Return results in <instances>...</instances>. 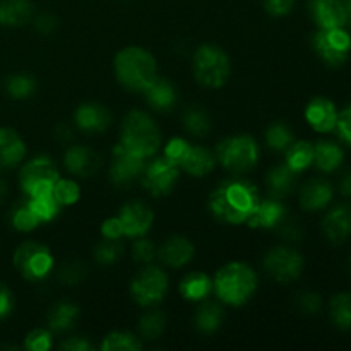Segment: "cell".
I'll use <instances>...</instances> for the list:
<instances>
[{
  "instance_id": "obj_1",
  "label": "cell",
  "mask_w": 351,
  "mask_h": 351,
  "mask_svg": "<svg viewBox=\"0 0 351 351\" xmlns=\"http://www.w3.org/2000/svg\"><path fill=\"white\" fill-rule=\"evenodd\" d=\"M259 201V192L256 185L243 178H232V180L221 182L211 192L209 211L219 221L242 225V223H247Z\"/></svg>"
},
{
  "instance_id": "obj_2",
  "label": "cell",
  "mask_w": 351,
  "mask_h": 351,
  "mask_svg": "<svg viewBox=\"0 0 351 351\" xmlns=\"http://www.w3.org/2000/svg\"><path fill=\"white\" fill-rule=\"evenodd\" d=\"M257 290V274L245 263H228L216 273L213 291L226 305L240 307L254 297Z\"/></svg>"
},
{
  "instance_id": "obj_3",
  "label": "cell",
  "mask_w": 351,
  "mask_h": 351,
  "mask_svg": "<svg viewBox=\"0 0 351 351\" xmlns=\"http://www.w3.org/2000/svg\"><path fill=\"white\" fill-rule=\"evenodd\" d=\"M115 75L123 88L143 93L158 77L156 58L143 47H127L113 60Z\"/></svg>"
},
{
  "instance_id": "obj_4",
  "label": "cell",
  "mask_w": 351,
  "mask_h": 351,
  "mask_svg": "<svg viewBox=\"0 0 351 351\" xmlns=\"http://www.w3.org/2000/svg\"><path fill=\"white\" fill-rule=\"evenodd\" d=\"M120 144L136 156L147 160L160 149L161 132L156 122L146 112L132 110L122 120Z\"/></svg>"
},
{
  "instance_id": "obj_5",
  "label": "cell",
  "mask_w": 351,
  "mask_h": 351,
  "mask_svg": "<svg viewBox=\"0 0 351 351\" xmlns=\"http://www.w3.org/2000/svg\"><path fill=\"white\" fill-rule=\"evenodd\" d=\"M163 156L192 177H206L216 167V154L204 146L191 144L184 137H173L165 146Z\"/></svg>"
},
{
  "instance_id": "obj_6",
  "label": "cell",
  "mask_w": 351,
  "mask_h": 351,
  "mask_svg": "<svg viewBox=\"0 0 351 351\" xmlns=\"http://www.w3.org/2000/svg\"><path fill=\"white\" fill-rule=\"evenodd\" d=\"M232 74L228 53L218 45H202L194 53V75L206 88H221Z\"/></svg>"
},
{
  "instance_id": "obj_7",
  "label": "cell",
  "mask_w": 351,
  "mask_h": 351,
  "mask_svg": "<svg viewBox=\"0 0 351 351\" xmlns=\"http://www.w3.org/2000/svg\"><path fill=\"white\" fill-rule=\"evenodd\" d=\"M216 160L232 173L240 175L252 170L259 161V144L252 136L239 134L223 139L216 146Z\"/></svg>"
},
{
  "instance_id": "obj_8",
  "label": "cell",
  "mask_w": 351,
  "mask_h": 351,
  "mask_svg": "<svg viewBox=\"0 0 351 351\" xmlns=\"http://www.w3.org/2000/svg\"><path fill=\"white\" fill-rule=\"evenodd\" d=\"M55 259L43 243L24 242L14 252V267L27 281H43L53 269Z\"/></svg>"
},
{
  "instance_id": "obj_9",
  "label": "cell",
  "mask_w": 351,
  "mask_h": 351,
  "mask_svg": "<svg viewBox=\"0 0 351 351\" xmlns=\"http://www.w3.org/2000/svg\"><path fill=\"white\" fill-rule=\"evenodd\" d=\"M60 178L57 165L48 156H36L24 163L19 171V185L27 197L51 192L55 182Z\"/></svg>"
},
{
  "instance_id": "obj_10",
  "label": "cell",
  "mask_w": 351,
  "mask_h": 351,
  "mask_svg": "<svg viewBox=\"0 0 351 351\" xmlns=\"http://www.w3.org/2000/svg\"><path fill=\"white\" fill-rule=\"evenodd\" d=\"M312 47L329 67H339L348 60L351 53V36L345 27L319 29L312 36Z\"/></svg>"
},
{
  "instance_id": "obj_11",
  "label": "cell",
  "mask_w": 351,
  "mask_h": 351,
  "mask_svg": "<svg viewBox=\"0 0 351 351\" xmlns=\"http://www.w3.org/2000/svg\"><path fill=\"white\" fill-rule=\"evenodd\" d=\"M168 291V276L161 267L147 266L137 273L130 285L132 298L143 307H153L165 298Z\"/></svg>"
},
{
  "instance_id": "obj_12",
  "label": "cell",
  "mask_w": 351,
  "mask_h": 351,
  "mask_svg": "<svg viewBox=\"0 0 351 351\" xmlns=\"http://www.w3.org/2000/svg\"><path fill=\"white\" fill-rule=\"evenodd\" d=\"M264 269L278 283H293L304 271V257L291 247H274L264 257Z\"/></svg>"
},
{
  "instance_id": "obj_13",
  "label": "cell",
  "mask_w": 351,
  "mask_h": 351,
  "mask_svg": "<svg viewBox=\"0 0 351 351\" xmlns=\"http://www.w3.org/2000/svg\"><path fill=\"white\" fill-rule=\"evenodd\" d=\"M178 177H180V168L163 156L149 161L144 167L141 182H143V187L153 197H163L173 191Z\"/></svg>"
},
{
  "instance_id": "obj_14",
  "label": "cell",
  "mask_w": 351,
  "mask_h": 351,
  "mask_svg": "<svg viewBox=\"0 0 351 351\" xmlns=\"http://www.w3.org/2000/svg\"><path fill=\"white\" fill-rule=\"evenodd\" d=\"M144 167H146V160L144 158L136 156L134 153L127 151L122 144H117L113 149V161L110 167V180L115 187L127 189L141 178Z\"/></svg>"
},
{
  "instance_id": "obj_15",
  "label": "cell",
  "mask_w": 351,
  "mask_h": 351,
  "mask_svg": "<svg viewBox=\"0 0 351 351\" xmlns=\"http://www.w3.org/2000/svg\"><path fill=\"white\" fill-rule=\"evenodd\" d=\"M120 225H122L123 237L139 239L151 230L154 221L153 209L141 201H130L122 206L119 213Z\"/></svg>"
},
{
  "instance_id": "obj_16",
  "label": "cell",
  "mask_w": 351,
  "mask_h": 351,
  "mask_svg": "<svg viewBox=\"0 0 351 351\" xmlns=\"http://www.w3.org/2000/svg\"><path fill=\"white\" fill-rule=\"evenodd\" d=\"M308 10L319 29L346 26V12L343 0H311Z\"/></svg>"
},
{
  "instance_id": "obj_17",
  "label": "cell",
  "mask_w": 351,
  "mask_h": 351,
  "mask_svg": "<svg viewBox=\"0 0 351 351\" xmlns=\"http://www.w3.org/2000/svg\"><path fill=\"white\" fill-rule=\"evenodd\" d=\"M338 113V108L331 99L319 96L312 99L305 108V120L315 132L328 134L336 129Z\"/></svg>"
},
{
  "instance_id": "obj_18",
  "label": "cell",
  "mask_w": 351,
  "mask_h": 351,
  "mask_svg": "<svg viewBox=\"0 0 351 351\" xmlns=\"http://www.w3.org/2000/svg\"><path fill=\"white\" fill-rule=\"evenodd\" d=\"M64 165L74 177H91L101 167V160L93 149L86 146H71L64 154Z\"/></svg>"
},
{
  "instance_id": "obj_19",
  "label": "cell",
  "mask_w": 351,
  "mask_h": 351,
  "mask_svg": "<svg viewBox=\"0 0 351 351\" xmlns=\"http://www.w3.org/2000/svg\"><path fill=\"white\" fill-rule=\"evenodd\" d=\"M75 125L86 134H99L108 129L112 115L99 103H82L74 113Z\"/></svg>"
},
{
  "instance_id": "obj_20",
  "label": "cell",
  "mask_w": 351,
  "mask_h": 351,
  "mask_svg": "<svg viewBox=\"0 0 351 351\" xmlns=\"http://www.w3.org/2000/svg\"><path fill=\"white\" fill-rule=\"evenodd\" d=\"M194 243L182 235H173L163 242V245L158 250V257L165 266L170 267H184L194 257Z\"/></svg>"
},
{
  "instance_id": "obj_21",
  "label": "cell",
  "mask_w": 351,
  "mask_h": 351,
  "mask_svg": "<svg viewBox=\"0 0 351 351\" xmlns=\"http://www.w3.org/2000/svg\"><path fill=\"white\" fill-rule=\"evenodd\" d=\"M322 230L329 242L343 243L351 237V206L339 204L332 208L322 219Z\"/></svg>"
},
{
  "instance_id": "obj_22",
  "label": "cell",
  "mask_w": 351,
  "mask_h": 351,
  "mask_svg": "<svg viewBox=\"0 0 351 351\" xmlns=\"http://www.w3.org/2000/svg\"><path fill=\"white\" fill-rule=\"evenodd\" d=\"M26 156V143L10 127H0V170H12Z\"/></svg>"
},
{
  "instance_id": "obj_23",
  "label": "cell",
  "mask_w": 351,
  "mask_h": 351,
  "mask_svg": "<svg viewBox=\"0 0 351 351\" xmlns=\"http://www.w3.org/2000/svg\"><path fill=\"white\" fill-rule=\"evenodd\" d=\"M287 218V208L281 204L278 199H264L259 201V204L256 206L254 213L250 215V218L247 219V225L250 228H261V230H271L278 228L283 219Z\"/></svg>"
},
{
  "instance_id": "obj_24",
  "label": "cell",
  "mask_w": 351,
  "mask_h": 351,
  "mask_svg": "<svg viewBox=\"0 0 351 351\" xmlns=\"http://www.w3.org/2000/svg\"><path fill=\"white\" fill-rule=\"evenodd\" d=\"M335 189L324 178H312L302 187L300 204L307 211H321L332 201Z\"/></svg>"
},
{
  "instance_id": "obj_25",
  "label": "cell",
  "mask_w": 351,
  "mask_h": 351,
  "mask_svg": "<svg viewBox=\"0 0 351 351\" xmlns=\"http://www.w3.org/2000/svg\"><path fill=\"white\" fill-rule=\"evenodd\" d=\"M143 93L147 105L151 108L158 110V112H170L177 105V89H175V86L168 79L160 77V75Z\"/></svg>"
},
{
  "instance_id": "obj_26",
  "label": "cell",
  "mask_w": 351,
  "mask_h": 351,
  "mask_svg": "<svg viewBox=\"0 0 351 351\" xmlns=\"http://www.w3.org/2000/svg\"><path fill=\"white\" fill-rule=\"evenodd\" d=\"M297 171L291 170L287 163L278 165V167L271 168V170L267 171V192H269L274 199L287 197V195H290L291 192L295 191V187H297Z\"/></svg>"
},
{
  "instance_id": "obj_27",
  "label": "cell",
  "mask_w": 351,
  "mask_h": 351,
  "mask_svg": "<svg viewBox=\"0 0 351 351\" xmlns=\"http://www.w3.org/2000/svg\"><path fill=\"white\" fill-rule=\"evenodd\" d=\"M33 9L31 0H0V26H24L33 17Z\"/></svg>"
},
{
  "instance_id": "obj_28",
  "label": "cell",
  "mask_w": 351,
  "mask_h": 351,
  "mask_svg": "<svg viewBox=\"0 0 351 351\" xmlns=\"http://www.w3.org/2000/svg\"><path fill=\"white\" fill-rule=\"evenodd\" d=\"M345 160V151L339 144L331 141H321L314 144V165L324 173H332L338 170Z\"/></svg>"
},
{
  "instance_id": "obj_29",
  "label": "cell",
  "mask_w": 351,
  "mask_h": 351,
  "mask_svg": "<svg viewBox=\"0 0 351 351\" xmlns=\"http://www.w3.org/2000/svg\"><path fill=\"white\" fill-rule=\"evenodd\" d=\"M79 317V307L72 302H57L48 312V328L53 332H65L74 328Z\"/></svg>"
},
{
  "instance_id": "obj_30",
  "label": "cell",
  "mask_w": 351,
  "mask_h": 351,
  "mask_svg": "<svg viewBox=\"0 0 351 351\" xmlns=\"http://www.w3.org/2000/svg\"><path fill=\"white\" fill-rule=\"evenodd\" d=\"M213 291V280L204 273H191L180 283V295L189 302H202Z\"/></svg>"
},
{
  "instance_id": "obj_31",
  "label": "cell",
  "mask_w": 351,
  "mask_h": 351,
  "mask_svg": "<svg viewBox=\"0 0 351 351\" xmlns=\"http://www.w3.org/2000/svg\"><path fill=\"white\" fill-rule=\"evenodd\" d=\"M223 319H225V312L221 305L215 302H204L195 312V328L204 335H211L221 328Z\"/></svg>"
},
{
  "instance_id": "obj_32",
  "label": "cell",
  "mask_w": 351,
  "mask_h": 351,
  "mask_svg": "<svg viewBox=\"0 0 351 351\" xmlns=\"http://www.w3.org/2000/svg\"><path fill=\"white\" fill-rule=\"evenodd\" d=\"M285 153H287V165L297 173L307 170L314 163V144L308 141H293V144Z\"/></svg>"
},
{
  "instance_id": "obj_33",
  "label": "cell",
  "mask_w": 351,
  "mask_h": 351,
  "mask_svg": "<svg viewBox=\"0 0 351 351\" xmlns=\"http://www.w3.org/2000/svg\"><path fill=\"white\" fill-rule=\"evenodd\" d=\"M332 324L341 331H351V291L335 295L329 304Z\"/></svg>"
},
{
  "instance_id": "obj_34",
  "label": "cell",
  "mask_w": 351,
  "mask_h": 351,
  "mask_svg": "<svg viewBox=\"0 0 351 351\" xmlns=\"http://www.w3.org/2000/svg\"><path fill=\"white\" fill-rule=\"evenodd\" d=\"M38 88V82L33 74L27 72H17L5 79V91L14 99H27L34 95Z\"/></svg>"
},
{
  "instance_id": "obj_35",
  "label": "cell",
  "mask_w": 351,
  "mask_h": 351,
  "mask_svg": "<svg viewBox=\"0 0 351 351\" xmlns=\"http://www.w3.org/2000/svg\"><path fill=\"white\" fill-rule=\"evenodd\" d=\"M182 123H184V129L187 130L192 136H206V134L211 130V117L201 106H191L184 112L182 117Z\"/></svg>"
},
{
  "instance_id": "obj_36",
  "label": "cell",
  "mask_w": 351,
  "mask_h": 351,
  "mask_svg": "<svg viewBox=\"0 0 351 351\" xmlns=\"http://www.w3.org/2000/svg\"><path fill=\"white\" fill-rule=\"evenodd\" d=\"M31 209L34 211V215L38 216L41 223H48L51 219L57 218V215L60 213L62 206L58 204L57 199L53 197L51 192H45V194L33 195V197H27Z\"/></svg>"
},
{
  "instance_id": "obj_37",
  "label": "cell",
  "mask_w": 351,
  "mask_h": 351,
  "mask_svg": "<svg viewBox=\"0 0 351 351\" xmlns=\"http://www.w3.org/2000/svg\"><path fill=\"white\" fill-rule=\"evenodd\" d=\"M103 351H139L143 348V343L136 335L127 331H113L103 338Z\"/></svg>"
},
{
  "instance_id": "obj_38",
  "label": "cell",
  "mask_w": 351,
  "mask_h": 351,
  "mask_svg": "<svg viewBox=\"0 0 351 351\" xmlns=\"http://www.w3.org/2000/svg\"><path fill=\"white\" fill-rule=\"evenodd\" d=\"M295 136L290 125L283 122L271 123L266 129V144L273 151H287L293 144Z\"/></svg>"
},
{
  "instance_id": "obj_39",
  "label": "cell",
  "mask_w": 351,
  "mask_h": 351,
  "mask_svg": "<svg viewBox=\"0 0 351 351\" xmlns=\"http://www.w3.org/2000/svg\"><path fill=\"white\" fill-rule=\"evenodd\" d=\"M10 225H12L17 232H23V233L33 232L38 225H41L38 216L34 215V211L31 209L27 199L12 208V211H10Z\"/></svg>"
},
{
  "instance_id": "obj_40",
  "label": "cell",
  "mask_w": 351,
  "mask_h": 351,
  "mask_svg": "<svg viewBox=\"0 0 351 351\" xmlns=\"http://www.w3.org/2000/svg\"><path fill=\"white\" fill-rule=\"evenodd\" d=\"M51 194L57 199L58 204L64 208V206H72L79 201L81 189H79L77 182L72 180V178H58L51 189Z\"/></svg>"
},
{
  "instance_id": "obj_41",
  "label": "cell",
  "mask_w": 351,
  "mask_h": 351,
  "mask_svg": "<svg viewBox=\"0 0 351 351\" xmlns=\"http://www.w3.org/2000/svg\"><path fill=\"white\" fill-rule=\"evenodd\" d=\"M165 324H167V319L160 311L146 312L139 321L141 336L146 339H158L163 335Z\"/></svg>"
},
{
  "instance_id": "obj_42",
  "label": "cell",
  "mask_w": 351,
  "mask_h": 351,
  "mask_svg": "<svg viewBox=\"0 0 351 351\" xmlns=\"http://www.w3.org/2000/svg\"><path fill=\"white\" fill-rule=\"evenodd\" d=\"M95 257L101 266H112L122 257V245L115 239H103L95 247Z\"/></svg>"
},
{
  "instance_id": "obj_43",
  "label": "cell",
  "mask_w": 351,
  "mask_h": 351,
  "mask_svg": "<svg viewBox=\"0 0 351 351\" xmlns=\"http://www.w3.org/2000/svg\"><path fill=\"white\" fill-rule=\"evenodd\" d=\"M51 331L48 329H33L27 332L26 339H24V348L29 351H48L51 348Z\"/></svg>"
},
{
  "instance_id": "obj_44",
  "label": "cell",
  "mask_w": 351,
  "mask_h": 351,
  "mask_svg": "<svg viewBox=\"0 0 351 351\" xmlns=\"http://www.w3.org/2000/svg\"><path fill=\"white\" fill-rule=\"evenodd\" d=\"M132 257L137 263L149 264L156 257V247H154L151 240L139 237L132 245Z\"/></svg>"
},
{
  "instance_id": "obj_45",
  "label": "cell",
  "mask_w": 351,
  "mask_h": 351,
  "mask_svg": "<svg viewBox=\"0 0 351 351\" xmlns=\"http://www.w3.org/2000/svg\"><path fill=\"white\" fill-rule=\"evenodd\" d=\"M297 307L300 308L304 314L314 315L322 308V298L321 295L312 293V291H304V293L297 295Z\"/></svg>"
},
{
  "instance_id": "obj_46",
  "label": "cell",
  "mask_w": 351,
  "mask_h": 351,
  "mask_svg": "<svg viewBox=\"0 0 351 351\" xmlns=\"http://www.w3.org/2000/svg\"><path fill=\"white\" fill-rule=\"evenodd\" d=\"M84 274H86L84 266H82L81 263H75L74 261V263H69L62 267L58 278H60V281L64 285H77L81 283Z\"/></svg>"
},
{
  "instance_id": "obj_47",
  "label": "cell",
  "mask_w": 351,
  "mask_h": 351,
  "mask_svg": "<svg viewBox=\"0 0 351 351\" xmlns=\"http://www.w3.org/2000/svg\"><path fill=\"white\" fill-rule=\"evenodd\" d=\"M263 3L266 12L273 17L288 16L295 7V0H263Z\"/></svg>"
},
{
  "instance_id": "obj_48",
  "label": "cell",
  "mask_w": 351,
  "mask_h": 351,
  "mask_svg": "<svg viewBox=\"0 0 351 351\" xmlns=\"http://www.w3.org/2000/svg\"><path fill=\"white\" fill-rule=\"evenodd\" d=\"M336 130L341 136V139L351 146V103L345 110L338 113V122H336Z\"/></svg>"
},
{
  "instance_id": "obj_49",
  "label": "cell",
  "mask_w": 351,
  "mask_h": 351,
  "mask_svg": "<svg viewBox=\"0 0 351 351\" xmlns=\"http://www.w3.org/2000/svg\"><path fill=\"white\" fill-rule=\"evenodd\" d=\"M14 311V295L5 283L0 281V321L9 317Z\"/></svg>"
},
{
  "instance_id": "obj_50",
  "label": "cell",
  "mask_w": 351,
  "mask_h": 351,
  "mask_svg": "<svg viewBox=\"0 0 351 351\" xmlns=\"http://www.w3.org/2000/svg\"><path fill=\"white\" fill-rule=\"evenodd\" d=\"M101 235L103 239H115V240L122 239L123 230H122V225H120L119 216H113V218H108L103 221Z\"/></svg>"
},
{
  "instance_id": "obj_51",
  "label": "cell",
  "mask_w": 351,
  "mask_h": 351,
  "mask_svg": "<svg viewBox=\"0 0 351 351\" xmlns=\"http://www.w3.org/2000/svg\"><path fill=\"white\" fill-rule=\"evenodd\" d=\"M34 27H36L40 33L50 34L53 33L55 27H57V19H55L51 14H40V16L34 19Z\"/></svg>"
},
{
  "instance_id": "obj_52",
  "label": "cell",
  "mask_w": 351,
  "mask_h": 351,
  "mask_svg": "<svg viewBox=\"0 0 351 351\" xmlns=\"http://www.w3.org/2000/svg\"><path fill=\"white\" fill-rule=\"evenodd\" d=\"M278 228H280L281 235H283L285 239H288V240H298L302 237L300 226H298L297 223L291 221V219H288V218H285L283 221L278 225Z\"/></svg>"
},
{
  "instance_id": "obj_53",
  "label": "cell",
  "mask_w": 351,
  "mask_h": 351,
  "mask_svg": "<svg viewBox=\"0 0 351 351\" xmlns=\"http://www.w3.org/2000/svg\"><path fill=\"white\" fill-rule=\"evenodd\" d=\"M60 350L89 351V350H93V345L86 338H79V336H74V338H69V339H65V341H62Z\"/></svg>"
},
{
  "instance_id": "obj_54",
  "label": "cell",
  "mask_w": 351,
  "mask_h": 351,
  "mask_svg": "<svg viewBox=\"0 0 351 351\" xmlns=\"http://www.w3.org/2000/svg\"><path fill=\"white\" fill-rule=\"evenodd\" d=\"M339 192H341L345 197L351 199V170L346 171L341 177V180H339Z\"/></svg>"
},
{
  "instance_id": "obj_55",
  "label": "cell",
  "mask_w": 351,
  "mask_h": 351,
  "mask_svg": "<svg viewBox=\"0 0 351 351\" xmlns=\"http://www.w3.org/2000/svg\"><path fill=\"white\" fill-rule=\"evenodd\" d=\"M57 136L60 141H69L72 137V129L69 125H60L57 130Z\"/></svg>"
},
{
  "instance_id": "obj_56",
  "label": "cell",
  "mask_w": 351,
  "mask_h": 351,
  "mask_svg": "<svg viewBox=\"0 0 351 351\" xmlns=\"http://www.w3.org/2000/svg\"><path fill=\"white\" fill-rule=\"evenodd\" d=\"M345 3V12H346V26L351 27V0H343Z\"/></svg>"
},
{
  "instance_id": "obj_57",
  "label": "cell",
  "mask_w": 351,
  "mask_h": 351,
  "mask_svg": "<svg viewBox=\"0 0 351 351\" xmlns=\"http://www.w3.org/2000/svg\"><path fill=\"white\" fill-rule=\"evenodd\" d=\"M5 194H7V185H5V182L0 180V201L5 197Z\"/></svg>"
},
{
  "instance_id": "obj_58",
  "label": "cell",
  "mask_w": 351,
  "mask_h": 351,
  "mask_svg": "<svg viewBox=\"0 0 351 351\" xmlns=\"http://www.w3.org/2000/svg\"><path fill=\"white\" fill-rule=\"evenodd\" d=\"M350 273H351V257H350Z\"/></svg>"
}]
</instances>
